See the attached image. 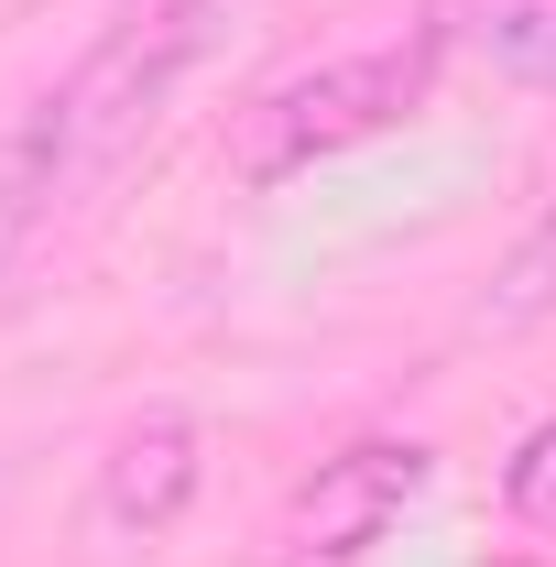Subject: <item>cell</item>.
Here are the masks:
<instances>
[{
  "mask_svg": "<svg viewBox=\"0 0 556 567\" xmlns=\"http://www.w3.org/2000/svg\"><path fill=\"white\" fill-rule=\"evenodd\" d=\"M218 44H229V0H142L132 22H110L22 121L44 142V164H55V197L121 175L142 142L164 132V110L186 99V76L208 66Z\"/></svg>",
  "mask_w": 556,
  "mask_h": 567,
  "instance_id": "obj_1",
  "label": "cell"
},
{
  "mask_svg": "<svg viewBox=\"0 0 556 567\" xmlns=\"http://www.w3.org/2000/svg\"><path fill=\"white\" fill-rule=\"evenodd\" d=\"M425 87H436V33L360 44V55H328V66H306V76H274L240 110V132H229V175L240 186H295V175L339 164L360 142L404 132L425 110Z\"/></svg>",
  "mask_w": 556,
  "mask_h": 567,
  "instance_id": "obj_2",
  "label": "cell"
},
{
  "mask_svg": "<svg viewBox=\"0 0 556 567\" xmlns=\"http://www.w3.org/2000/svg\"><path fill=\"white\" fill-rule=\"evenodd\" d=\"M208 492V425L186 404H142L110 447H99V481H87V535L99 546H164Z\"/></svg>",
  "mask_w": 556,
  "mask_h": 567,
  "instance_id": "obj_3",
  "label": "cell"
},
{
  "mask_svg": "<svg viewBox=\"0 0 556 567\" xmlns=\"http://www.w3.org/2000/svg\"><path fill=\"white\" fill-rule=\"evenodd\" d=\"M425 458L415 436H349L339 458H317L306 481H295V502H284V535H295V557H328V567H349V557H371L404 513H415V492H425Z\"/></svg>",
  "mask_w": 556,
  "mask_h": 567,
  "instance_id": "obj_4",
  "label": "cell"
},
{
  "mask_svg": "<svg viewBox=\"0 0 556 567\" xmlns=\"http://www.w3.org/2000/svg\"><path fill=\"white\" fill-rule=\"evenodd\" d=\"M470 55L513 87H546L556 99V0H470Z\"/></svg>",
  "mask_w": 556,
  "mask_h": 567,
  "instance_id": "obj_5",
  "label": "cell"
},
{
  "mask_svg": "<svg viewBox=\"0 0 556 567\" xmlns=\"http://www.w3.org/2000/svg\"><path fill=\"white\" fill-rule=\"evenodd\" d=\"M556 317V197H546V218L502 251V274L481 284V328L491 339H513V328H546Z\"/></svg>",
  "mask_w": 556,
  "mask_h": 567,
  "instance_id": "obj_6",
  "label": "cell"
},
{
  "mask_svg": "<svg viewBox=\"0 0 556 567\" xmlns=\"http://www.w3.org/2000/svg\"><path fill=\"white\" fill-rule=\"evenodd\" d=\"M44 208H55V164H44V142L11 121V132H0V284H11L22 251H33Z\"/></svg>",
  "mask_w": 556,
  "mask_h": 567,
  "instance_id": "obj_7",
  "label": "cell"
},
{
  "mask_svg": "<svg viewBox=\"0 0 556 567\" xmlns=\"http://www.w3.org/2000/svg\"><path fill=\"white\" fill-rule=\"evenodd\" d=\"M502 513H513L524 535H546V546H556V415L513 436V458H502Z\"/></svg>",
  "mask_w": 556,
  "mask_h": 567,
  "instance_id": "obj_8",
  "label": "cell"
}]
</instances>
